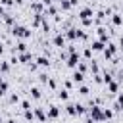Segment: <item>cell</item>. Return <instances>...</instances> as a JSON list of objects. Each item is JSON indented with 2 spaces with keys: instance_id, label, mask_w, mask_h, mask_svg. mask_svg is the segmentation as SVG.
I'll return each mask as SVG.
<instances>
[{
  "instance_id": "cell-1",
  "label": "cell",
  "mask_w": 123,
  "mask_h": 123,
  "mask_svg": "<svg viewBox=\"0 0 123 123\" xmlns=\"http://www.w3.org/2000/svg\"><path fill=\"white\" fill-rule=\"evenodd\" d=\"M12 35L15 37V38H29L31 37V31L27 29V27H23V25H13L12 27Z\"/></svg>"
},
{
  "instance_id": "cell-2",
  "label": "cell",
  "mask_w": 123,
  "mask_h": 123,
  "mask_svg": "<svg viewBox=\"0 0 123 123\" xmlns=\"http://www.w3.org/2000/svg\"><path fill=\"white\" fill-rule=\"evenodd\" d=\"M88 117H92L96 123H98V121H106V119H104V110H102L100 106H90V108H88Z\"/></svg>"
},
{
  "instance_id": "cell-3",
  "label": "cell",
  "mask_w": 123,
  "mask_h": 123,
  "mask_svg": "<svg viewBox=\"0 0 123 123\" xmlns=\"http://www.w3.org/2000/svg\"><path fill=\"white\" fill-rule=\"evenodd\" d=\"M115 54H117V46L113 42H108V48H104V58L106 60H113Z\"/></svg>"
},
{
  "instance_id": "cell-4",
  "label": "cell",
  "mask_w": 123,
  "mask_h": 123,
  "mask_svg": "<svg viewBox=\"0 0 123 123\" xmlns=\"http://www.w3.org/2000/svg\"><path fill=\"white\" fill-rule=\"evenodd\" d=\"M92 15H94V10L90 8V6H86V8H83L79 13H77V17L83 21V19H92Z\"/></svg>"
},
{
  "instance_id": "cell-5",
  "label": "cell",
  "mask_w": 123,
  "mask_h": 123,
  "mask_svg": "<svg viewBox=\"0 0 123 123\" xmlns=\"http://www.w3.org/2000/svg\"><path fill=\"white\" fill-rule=\"evenodd\" d=\"M79 62H81V56H79V52H77V54H69V56H67V62H65V65L75 69Z\"/></svg>"
},
{
  "instance_id": "cell-6",
  "label": "cell",
  "mask_w": 123,
  "mask_h": 123,
  "mask_svg": "<svg viewBox=\"0 0 123 123\" xmlns=\"http://www.w3.org/2000/svg\"><path fill=\"white\" fill-rule=\"evenodd\" d=\"M58 115H60V108L54 106V104H50L48 110H46V119H56Z\"/></svg>"
},
{
  "instance_id": "cell-7",
  "label": "cell",
  "mask_w": 123,
  "mask_h": 123,
  "mask_svg": "<svg viewBox=\"0 0 123 123\" xmlns=\"http://www.w3.org/2000/svg\"><path fill=\"white\" fill-rule=\"evenodd\" d=\"M52 42H54L56 48H63V46H65V37H63L62 33H56L54 38H52Z\"/></svg>"
},
{
  "instance_id": "cell-8",
  "label": "cell",
  "mask_w": 123,
  "mask_h": 123,
  "mask_svg": "<svg viewBox=\"0 0 123 123\" xmlns=\"http://www.w3.org/2000/svg\"><path fill=\"white\" fill-rule=\"evenodd\" d=\"M33 115H35V119H38L40 123L46 121V111H44V108H35V110H33Z\"/></svg>"
},
{
  "instance_id": "cell-9",
  "label": "cell",
  "mask_w": 123,
  "mask_h": 123,
  "mask_svg": "<svg viewBox=\"0 0 123 123\" xmlns=\"http://www.w3.org/2000/svg\"><path fill=\"white\" fill-rule=\"evenodd\" d=\"M31 12H35V15L44 13V6H42V2H33V4H31Z\"/></svg>"
},
{
  "instance_id": "cell-10",
  "label": "cell",
  "mask_w": 123,
  "mask_h": 123,
  "mask_svg": "<svg viewBox=\"0 0 123 123\" xmlns=\"http://www.w3.org/2000/svg\"><path fill=\"white\" fill-rule=\"evenodd\" d=\"M110 17H111V25H113V27H119V25L123 23V15H121V13H111Z\"/></svg>"
},
{
  "instance_id": "cell-11",
  "label": "cell",
  "mask_w": 123,
  "mask_h": 123,
  "mask_svg": "<svg viewBox=\"0 0 123 123\" xmlns=\"http://www.w3.org/2000/svg\"><path fill=\"white\" fill-rule=\"evenodd\" d=\"M104 46H106V44H104L102 40H94V42L90 44V50H92V52H104Z\"/></svg>"
},
{
  "instance_id": "cell-12",
  "label": "cell",
  "mask_w": 123,
  "mask_h": 123,
  "mask_svg": "<svg viewBox=\"0 0 123 123\" xmlns=\"http://www.w3.org/2000/svg\"><path fill=\"white\" fill-rule=\"evenodd\" d=\"M71 79H73V83H77V85H81L83 81H85V73H81V71H73V75H71Z\"/></svg>"
},
{
  "instance_id": "cell-13",
  "label": "cell",
  "mask_w": 123,
  "mask_h": 123,
  "mask_svg": "<svg viewBox=\"0 0 123 123\" xmlns=\"http://www.w3.org/2000/svg\"><path fill=\"white\" fill-rule=\"evenodd\" d=\"M37 65H38V67H48V65H50L48 56H38V58H37Z\"/></svg>"
},
{
  "instance_id": "cell-14",
  "label": "cell",
  "mask_w": 123,
  "mask_h": 123,
  "mask_svg": "<svg viewBox=\"0 0 123 123\" xmlns=\"http://www.w3.org/2000/svg\"><path fill=\"white\" fill-rule=\"evenodd\" d=\"M29 94H31V98H33V100H38V98L42 96V90H40L38 86H31V90H29Z\"/></svg>"
},
{
  "instance_id": "cell-15",
  "label": "cell",
  "mask_w": 123,
  "mask_h": 123,
  "mask_svg": "<svg viewBox=\"0 0 123 123\" xmlns=\"http://www.w3.org/2000/svg\"><path fill=\"white\" fill-rule=\"evenodd\" d=\"M96 33H98V37H100L98 40H102V42H108V29H104V27H98V31H96Z\"/></svg>"
},
{
  "instance_id": "cell-16",
  "label": "cell",
  "mask_w": 123,
  "mask_h": 123,
  "mask_svg": "<svg viewBox=\"0 0 123 123\" xmlns=\"http://www.w3.org/2000/svg\"><path fill=\"white\" fill-rule=\"evenodd\" d=\"M63 37H65V38H69V40H77V27L67 29V33H65Z\"/></svg>"
},
{
  "instance_id": "cell-17",
  "label": "cell",
  "mask_w": 123,
  "mask_h": 123,
  "mask_svg": "<svg viewBox=\"0 0 123 123\" xmlns=\"http://www.w3.org/2000/svg\"><path fill=\"white\" fill-rule=\"evenodd\" d=\"M29 60H31V52L27 50V52H21L19 56H17V62H21V63H29Z\"/></svg>"
},
{
  "instance_id": "cell-18",
  "label": "cell",
  "mask_w": 123,
  "mask_h": 123,
  "mask_svg": "<svg viewBox=\"0 0 123 123\" xmlns=\"http://www.w3.org/2000/svg\"><path fill=\"white\" fill-rule=\"evenodd\" d=\"M15 52H19V54H21V52H27V44H25L23 40H19V42L15 44V48H13V54H15Z\"/></svg>"
},
{
  "instance_id": "cell-19",
  "label": "cell",
  "mask_w": 123,
  "mask_h": 123,
  "mask_svg": "<svg viewBox=\"0 0 123 123\" xmlns=\"http://www.w3.org/2000/svg\"><path fill=\"white\" fill-rule=\"evenodd\" d=\"M2 19H4V23H6L8 27H13V25H15V17H13V15H8V13H6Z\"/></svg>"
},
{
  "instance_id": "cell-20",
  "label": "cell",
  "mask_w": 123,
  "mask_h": 123,
  "mask_svg": "<svg viewBox=\"0 0 123 123\" xmlns=\"http://www.w3.org/2000/svg\"><path fill=\"white\" fill-rule=\"evenodd\" d=\"M58 98L63 100V102H67V100H69V90H65V88H63V90H58Z\"/></svg>"
},
{
  "instance_id": "cell-21",
  "label": "cell",
  "mask_w": 123,
  "mask_h": 123,
  "mask_svg": "<svg viewBox=\"0 0 123 123\" xmlns=\"http://www.w3.org/2000/svg\"><path fill=\"white\" fill-rule=\"evenodd\" d=\"M113 108H115V110H119V111H123V94H119V96H117V100H115Z\"/></svg>"
},
{
  "instance_id": "cell-22",
  "label": "cell",
  "mask_w": 123,
  "mask_h": 123,
  "mask_svg": "<svg viewBox=\"0 0 123 123\" xmlns=\"http://www.w3.org/2000/svg\"><path fill=\"white\" fill-rule=\"evenodd\" d=\"M117 88H119V83L117 81H110L108 83V90L110 92H117Z\"/></svg>"
},
{
  "instance_id": "cell-23",
  "label": "cell",
  "mask_w": 123,
  "mask_h": 123,
  "mask_svg": "<svg viewBox=\"0 0 123 123\" xmlns=\"http://www.w3.org/2000/svg\"><path fill=\"white\" fill-rule=\"evenodd\" d=\"M75 110H77V115H85V113H86V108H85L83 104H79V102L75 104Z\"/></svg>"
},
{
  "instance_id": "cell-24",
  "label": "cell",
  "mask_w": 123,
  "mask_h": 123,
  "mask_svg": "<svg viewBox=\"0 0 123 123\" xmlns=\"http://www.w3.org/2000/svg\"><path fill=\"white\" fill-rule=\"evenodd\" d=\"M10 71V62H0V73H8Z\"/></svg>"
},
{
  "instance_id": "cell-25",
  "label": "cell",
  "mask_w": 123,
  "mask_h": 123,
  "mask_svg": "<svg viewBox=\"0 0 123 123\" xmlns=\"http://www.w3.org/2000/svg\"><path fill=\"white\" fill-rule=\"evenodd\" d=\"M65 111H67L69 115H77V110H75V104H67V106H65Z\"/></svg>"
},
{
  "instance_id": "cell-26",
  "label": "cell",
  "mask_w": 123,
  "mask_h": 123,
  "mask_svg": "<svg viewBox=\"0 0 123 123\" xmlns=\"http://www.w3.org/2000/svg\"><path fill=\"white\" fill-rule=\"evenodd\" d=\"M8 88H10V85H8L6 81H2V83H0V96H4V94L8 92Z\"/></svg>"
},
{
  "instance_id": "cell-27",
  "label": "cell",
  "mask_w": 123,
  "mask_h": 123,
  "mask_svg": "<svg viewBox=\"0 0 123 123\" xmlns=\"http://www.w3.org/2000/svg\"><path fill=\"white\" fill-rule=\"evenodd\" d=\"M90 56H92V50H90V46H86V48L83 50V58H85V60H90Z\"/></svg>"
},
{
  "instance_id": "cell-28",
  "label": "cell",
  "mask_w": 123,
  "mask_h": 123,
  "mask_svg": "<svg viewBox=\"0 0 123 123\" xmlns=\"http://www.w3.org/2000/svg\"><path fill=\"white\" fill-rule=\"evenodd\" d=\"M111 117H113V110L104 108V119H111Z\"/></svg>"
},
{
  "instance_id": "cell-29",
  "label": "cell",
  "mask_w": 123,
  "mask_h": 123,
  "mask_svg": "<svg viewBox=\"0 0 123 123\" xmlns=\"http://www.w3.org/2000/svg\"><path fill=\"white\" fill-rule=\"evenodd\" d=\"M23 117H25L27 121H33V119H35V115H33V110H27V111H23Z\"/></svg>"
},
{
  "instance_id": "cell-30",
  "label": "cell",
  "mask_w": 123,
  "mask_h": 123,
  "mask_svg": "<svg viewBox=\"0 0 123 123\" xmlns=\"http://www.w3.org/2000/svg\"><path fill=\"white\" fill-rule=\"evenodd\" d=\"M71 8V4H69V0H63V2H60V10H63V12H67Z\"/></svg>"
},
{
  "instance_id": "cell-31",
  "label": "cell",
  "mask_w": 123,
  "mask_h": 123,
  "mask_svg": "<svg viewBox=\"0 0 123 123\" xmlns=\"http://www.w3.org/2000/svg\"><path fill=\"white\" fill-rule=\"evenodd\" d=\"M90 71H92L94 75H96V73H100V67H98V63H96L94 60H92V63H90Z\"/></svg>"
},
{
  "instance_id": "cell-32",
  "label": "cell",
  "mask_w": 123,
  "mask_h": 123,
  "mask_svg": "<svg viewBox=\"0 0 123 123\" xmlns=\"http://www.w3.org/2000/svg\"><path fill=\"white\" fill-rule=\"evenodd\" d=\"M102 81H104V83H106V85H108V83H110V81H113V77H111V73H108V71H106V73H104V75H102Z\"/></svg>"
},
{
  "instance_id": "cell-33",
  "label": "cell",
  "mask_w": 123,
  "mask_h": 123,
  "mask_svg": "<svg viewBox=\"0 0 123 123\" xmlns=\"http://www.w3.org/2000/svg\"><path fill=\"white\" fill-rule=\"evenodd\" d=\"M88 92H90V90H88V86H86V85H81V86H79V94H83V96H86Z\"/></svg>"
},
{
  "instance_id": "cell-34",
  "label": "cell",
  "mask_w": 123,
  "mask_h": 123,
  "mask_svg": "<svg viewBox=\"0 0 123 123\" xmlns=\"http://www.w3.org/2000/svg\"><path fill=\"white\" fill-rule=\"evenodd\" d=\"M21 110H23V111L31 110V102H29V100H23V102H21Z\"/></svg>"
},
{
  "instance_id": "cell-35",
  "label": "cell",
  "mask_w": 123,
  "mask_h": 123,
  "mask_svg": "<svg viewBox=\"0 0 123 123\" xmlns=\"http://www.w3.org/2000/svg\"><path fill=\"white\" fill-rule=\"evenodd\" d=\"M17 102H19V96H17L15 92H13V94H10V104H17Z\"/></svg>"
},
{
  "instance_id": "cell-36",
  "label": "cell",
  "mask_w": 123,
  "mask_h": 123,
  "mask_svg": "<svg viewBox=\"0 0 123 123\" xmlns=\"http://www.w3.org/2000/svg\"><path fill=\"white\" fill-rule=\"evenodd\" d=\"M48 79H50V77H48L46 73H40V75H38V81H40V83H48Z\"/></svg>"
},
{
  "instance_id": "cell-37",
  "label": "cell",
  "mask_w": 123,
  "mask_h": 123,
  "mask_svg": "<svg viewBox=\"0 0 123 123\" xmlns=\"http://www.w3.org/2000/svg\"><path fill=\"white\" fill-rule=\"evenodd\" d=\"M13 2L12 0H0V6H4V8H8V6H12Z\"/></svg>"
},
{
  "instance_id": "cell-38",
  "label": "cell",
  "mask_w": 123,
  "mask_h": 123,
  "mask_svg": "<svg viewBox=\"0 0 123 123\" xmlns=\"http://www.w3.org/2000/svg\"><path fill=\"white\" fill-rule=\"evenodd\" d=\"M81 23H83V27H90L92 25V19H83Z\"/></svg>"
},
{
  "instance_id": "cell-39",
  "label": "cell",
  "mask_w": 123,
  "mask_h": 123,
  "mask_svg": "<svg viewBox=\"0 0 123 123\" xmlns=\"http://www.w3.org/2000/svg\"><path fill=\"white\" fill-rule=\"evenodd\" d=\"M63 86H65V90H71V88H73V83H71V81H65Z\"/></svg>"
},
{
  "instance_id": "cell-40",
  "label": "cell",
  "mask_w": 123,
  "mask_h": 123,
  "mask_svg": "<svg viewBox=\"0 0 123 123\" xmlns=\"http://www.w3.org/2000/svg\"><path fill=\"white\" fill-rule=\"evenodd\" d=\"M48 86L50 88H56V79H48Z\"/></svg>"
},
{
  "instance_id": "cell-41",
  "label": "cell",
  "mask_w": 123,
  "mask_h": 123,
  "mask_svg": "<svg viewBox=\"0 0 123 123\" xmlns=\"http://www.w3.org/2000/svg\"><path fill=\"white\" fill-rule=\"evenodd\" d=\"M85 123H96V121H94L92 117H88V115H86V117H85Z\"/></svg>"
},
{
  "instance_id": "cell-42",
  "label": "cell",
  "mask_w": 123,
  "mask_h": 123,
  "mask_svg": "<svg viewBox=\"0 0 123 123\" xmlns=\"http://www.w3.org/2000/svg\"><path fill=\"white\" fill-rule=\"evenodd\" d=\"M6 15V10H4V6H0V19Z\"/></svg>"
},
{
  "instance_id": "cell-43",
  "label": "cell",
  "mask_w": 123,
  "mask_h": 123,
  "mask_svg": "<svg viewBox=\"0 0 123 123\" xmlns=\"http://www.w3.org/2000/svg\"><path fill=\"white\" fill-rule=\"evenodd\" d=\"M119 48H121V50H123V35H121V37H119Z\"/></svg>"
},
{
  "instance_id": "cell-44",
  "label": "cell",
  "mask_w": 123,
  "mask_h": 123,
  "mask_svg": "<svg viewBox=\"0 0 123 123\" xmlns=\"http://www.w3.org/2000/svg\"><path fill=\"white\" fill-rule=\"evenodd\" d=\"M2 54H4V44L0 42V56H2Z\"/></svg>"
},
{
  "instance_id": "cell-45",
  "label": "cell",
  "mask_w": 123,
  "mask_h": 123,
  "mask_svg": "<svg viewBox=\"0 0 123 123\" xmlns=\"http://www.w3.org/2000/svg\"><path fill=\"white\" fill-rule=\"evenodd\" d=\"M15 4H23V0H15Z\"/></svg>"
},
{
  "instance_id": "cell-46",
  "label": "cell",
  "mask_w": 123,
  "mask_h": 123,
  "mask_svg": "<svg viewBox=\"0 0 123 123\" xmlns=\"http://www.w3.org/2000/svg\"><path fill=\"white\" fill-rule=\"evenodd\" d=\"M8 123H15V119H8Z\"/></svg>"
},
{
  "instance_id": "cell-47",
  "label": "cell",
  "mask_w": 123,
  "mask_h": 123,
  "mask_svg": "<svg viewBox=\"0 0 123 123\" xmlns=\"http://www.w3.org/2000/svg\"><path fill=\"white\" fill-rule=\"evenodd\" d=\"M0 123H4V117H2V113H0Z\"/></svg>"
},
{
  "instance_id": "cell-48",
  "label": "cell",
  "mask_w": 123,
  "mask_h": 123,
  "mask_svg": "<svg viewBox=\"0 0 123 123\" xmlns=\"http://www.w3.org/2000/svg\"><path fill=\"white\" fill-rule=\"evenodd\" d=\"M2 81H4V77H2V73H0V83H2Z\"/></svg>"
},
{
  "instance_id": "cell-49",
  "label": "cell",
  "mask_w": 123,
  "mask_h": 123,
  "mask_svg": "<svg viewBox=\"0 0 123 123\" xmlns=\"http://www.w3.org/2000/svg\"><path fill=\"white\" fill-rule=\"evenodd\" d=\"M54 2H58V4H60V2H63V0H54Z\"/></svg>"
}]
</instances>
